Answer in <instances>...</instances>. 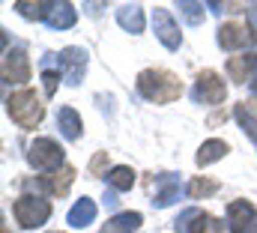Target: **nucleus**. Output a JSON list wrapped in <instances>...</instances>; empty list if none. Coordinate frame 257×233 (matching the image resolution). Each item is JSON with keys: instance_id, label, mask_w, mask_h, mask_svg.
<instances>
[{"instance_id": "nucleus-28", "label": "nucleus", "mask_w": 257, "mask_h": 233, "mask_svg": "<svg viewBox=\"0 0 257 233\" xmlns=\"http://www.w3.org/2000/svg\"><path fill=\"white\" fill-rule=\"evenodd\" d=\"M117 203H120V200H117V194H114V191H108V194H105V206H108V209H114Z\"/></svg>"}, {"instance_id": "nucleus-29", "label": "nucleus", "mask_w": 257, "mask_h": 233, "mask_svg": "<svg viewBox=\"0 0 257 233\" xmlns=\"http://www.w3.org/2000/svg\"><path fill=\"white\" fill-rule=\"evenodd\" d=\"M102 165H105V153H99V156L93 159V171L99 174V171H102Z\"/></svg>"}, {"instance_id": "nucleus-31", "label": "nucleus", "mask_w": 257, "mask_h": 233, "mask_svg": "<svg viewBox=\"0 0 257 233\" xmlns=\"http://www.w3.org/2000/svg\"><path fill=\"white\" fill-rule=\"evenodd\" d=\"M254 233H257V227H254Z\"/></svg>"}, {"instance_id": "nucleus-12", "label": "nucleus", "mask_w": 257, "mask_h": 233, "mask_svg": "<svg viewBox=\"0 0 257 233\" xmlns=\"http://www.w3.org/2000/svg\"><path fill=\"white\" fill-rule=\"evenodd\" d=\"M180 197V179H177V174H162L156 176V206L159 209H165V206H171L174 200Z\"/></svg>"}, {"instance_id": "nucleus-1", "label": "nucleus", "mask_w": 257, "mask_h": 233, "mask_svg": "<svg viewBox=\"0 0 257 233\" xmlns=\"http://www.w3.org/2000/svg\"><path fill=\"white\" fill-rule=\"evenodd\" d=\"M138 93L156 105H168L183 96V84L177 81V75H171L165 69H144L138 75Z\"/></svg>"}, {"instance_id": "nucleus-2", "label": "nucleus", "mask_w": 257, "mask_h": 233, "mask_svg": "<svg viewBox=\"0 0 257 233\" xmlns=\"http://www.w3.org/2000/svg\"><path fill=\"white\" fill-rule=\"evenodd\" d=\"M6 114L12 117V123H18L21 129H36L45 117V105L33 90H15L6 99Z\"/></svg>"}, {"instance_id": "nucleus-21", "label": "nucleus", "mask_w": 257, "mask_h": 233, "mask_svg": "<svg viewBox=\"0 0 257 233\" xmlns=\"http://www.w3.org/2000/svg\"><path fill=\"white\" fill-rule=\"evenodd\" d=\"M57 3H30V0H15V9L24 18H36V21H48Z\"/></svg>"}, {"instance_id": "nucleus-15", "label": "nucleus", "mask_w": 257, "mask_h": 233, "mask_svg": "<svg viewBox=\"0 0 257 233\" xmlns=\"http://www.w3.org/2000/svg\"><path fill=\"white\" fill-rule=\"evenodd\" d=\"M117 24L126 30V33H141L144 30V9L138 3H126L117 9Z\"/></svg>"}, {"instance_id": "nucleus-24", "label": "nucleus", "mask_w": 257, "mask_h": 233, "mask_svg": "<svg viewBox=\"0 0 257 233\" xmlns=\"http://www.w3.org/2000/svg\"><path fill=\"white\" fill-rule=\"evenodd\" d=\"M186 191H189V197H192V200H200V197L215 194V191H218V182H215V179H206V176H194Z\"/></svg>"}, {"instance_id": "nucleus-17", "label": "nucleus", "mask_w": 257, "mask_h": 233, "mask_svg": "<svg viewBox=\"0 0 257 233\" xmlns=\"http://www.w3.org/2000/svg\"><path fill=\"white\" fill-rule=\"evenodd\" d=\"M224 153H230V147L221 141V138H212V141H206L200 150H197V156H194V162L200 165V168H206V165H212V162H218V159H224Z\"/></svg>"}, {"instance_id": "nucleus-20", "label": "nucleus", "mask_w": 257, "mask_h": 233, "mask_svg": "<svg viewBox=\"0 0 257 233\" xmlns=\"http://www.w3.org/2000/svg\"><path fill=\"white\" fill-rule=\"evenodd\" d=\"M141 212H120V215H114L111 221H108V227L102 233H135L141 227Z\"/></svg>"}, {"instance_id": "nucleus-30", "label": "nucleus", "mask_w": 257, "mask_h": 233, "mask_svg": "<svg viewBox=\"0 0 257 233\" xmlns=\"http://www.w3.org/2000/svg\"><path fill=\"white\" fill-rule=\"evenodd\" d=\"M251 93H254V99H257V78H251Z\"/></svg>"}, {"instance_id": "nucleus-14", "label": "nucleus", "mask_w": 257, "mask_h": 233, "mask_svg": "<svg viewBox=\"0 0 257 233\" xmlns=\"http://www.w3.org/2000/svg\"><path fill=\"white\" fill-rule=\"evenodd\" d=\"M254 69H257V51L254 54H245V57H230L227 60V78H230L233 84H245Z\"/></svg>"}, {"instance_id": "nucleus-26", "label": "nucleus", "mask_w": 257, "mask_h": 233, "mask_svg": "<svg viewBox=\"0 0 257 233\" xmlns=\"http://www.w3.org/2000/svg\"><path fill=\"white\" fill-rule=\"evenodd\" d=\"M180 12H183V18L197 27V24H203V3H194V0H180Z\"/></svg>"}, {"instance_id": "nucleus-9", "label": "nucleus", "mask_w": 257, "mask_h": 233, "mask_svg": "<svg viewBox=\"0 0 257 233\" xmlns=\"http://www.w3.org/2000/svg\"><path fill=\"white\" fill-rule=\"evenodd\" d=\"M3 81L6 84H24L30 81V60L24 48H12L3 54Z\"/></svg>"}, {"instance_id": "nucleus-11", "label": "nucleus", "mask_w": 257, "mask_h": 233, "mask_svg": "<svg viewBox=\"0 0 257 233\" xmlns=\"http://www.w3.org/2000/svg\"><path fill=\"white\" fill-rule=\"evenodd\" d=\"M251 42V30L239 27V24H221L218 27V48L221 51H239Z\"/></svg>"}, {"instance_id": "nucleus-5", "label": "nucleus", "mask_w": 257, "mask_h": 233, "mask_svg": "<svg viewBox=\"0 0 257 233\" xmlns=\"http://www.w3.org/2000/svg\"><path fill=\"white\" fill-rule=\"evenodd\" d=\"M174 227L180 233H224V224L209 215V212H200V209H186L180 212V218L174 221Z\"/></svg>"}, {"instance_id": "nucleus-27", "label": "nucleus", "mask_w": 257, "mask_h": 233, "mask_svg": "<svg viewBox=\"0 0 257 233\" xmlns=\"http://www.w3.org/2000/svg\"><path fill=\"white\" fill-rule=\"evenodd\" d=\"M248 24H251V36H257V3L248 9Z\"/></svg>"}, {"instance_id": "nucleus-3", "label": "nucleus", "mask_w": 257, "mask_h": 233, "mask_svg": "<svg viewBox=\"0 0 257 233\" xmlns=\"http://www.w3.org/2000/svg\"><path fill=\"white\" fill-rule=\"evenodd\" d=\"M12 212H15V221L24 230H33V227H42L51 218V203L42 200V197H33V194H21L12 203Z\"/></svg>"}, {"instance_id": "nucleus-6", "label": "nucleus", "mask_w": 257, "mask_h": 233, "mask_svg": "<svg viewBox=\"0 0 257 233\" xmlns=\"http://www.w3.org/2000/svg\"><path fill=\"white\" fill-rule=\"evenodd\" d=\"M194 102H203V105H218V102H224V96H227V87H224V81L212 72V69H206V72H200L197 75V84H194Z\"/></svg>"}, {"instance_id": "nucleus-18", "label": "nucleus", "mask_w": 257, "mask_h": 233, "mask_svg": "<svg viewBox=\"0 0 257 233\" xmlns=\"http://www.w3.org/2000/svg\"><path fill=\"white\" fill-rule=\"evenodd\" d=\"M57 129L63 132L66 141H78L81 138V117H78V111L75 108H60V114H57Z\"/></svg>"}, {"instance_id": "nucleus-23", "label": "nucleus", "mask_w": 257, "mask_h": 233, "mask_svg": "<svg viewBox=\"0 0 257 233\" xmlns=\"http://www.w3.org/2000/svg\"><path fill=\"white\" fill-rule=\"evenodd\" d=\"M105 176H108V185H111L114 191H128V188L135 185V171H132V168H126V165L111 168Z\"/></svg>"}, {"instance_id": "nucleus-22", "label": "nucleus", "mask_w": 257, "mask_h": 233, "mask_svg": "<svg viewBox=\"0 0 257 233\" xmlns=\"http://www.w3.org/2000/svg\"><path fill=\"white\" fill-rule=\"evenodd\" d=\"M54 63H60V54H45V57H42V84H45V96H54V93H57L60 72L54 69Z\"/></svg>"}, {"instance_id": "nucleus-25", "label": "nucleus", "mask_w": 257, "mask_h": 233, "mask_svg": "<svg viewBox=\"0 0 257 233\" xmlns=\"http://www.w3.org/2000/svg\"><path fill=\"white\" fill-rule=\"evenodd\" d=\"M233 117L239 120V126L245 129V135H248V138H251V141L257 144V117L251 114V111H248L245 105H236V111H233Z\"/></svg>"}, {"instance_id": "nucleus-16", "label": "nucleus", "mask_w": 257, "mask_h": 233, "mask_svg": "<svg viewBox=\"0 0 257 233\" xmlns=\"http://www.w3.org/2000/svg\"><path fill=\"white\" fill-rule=\"evenodd\" d=\"M96 212H99L96 200H90V197H81V200H78V203L69 209V224H72V227H87V224H93Z\"/></svg>"}, {"instance_id": "nucleus-19", "label": "nucleus", "mask_w": 257, "mask_h": 233, "mask_svg": "<svg viewBox=\"0 0 257 233\" xmlns=\"http://www.w3.org/2000/svg\"><path fill=\"white\" fill-rule=\"evenodd\" d=\"M75 21H78V9H75L72 3H57L54 12H51V18H48V27H54V30H69Z\"/></svg>"}, {"instance_id": "nucleus-10", "label": "nucleus", "mask_w": 257, "mask_h": 233, "mask_svg": "<svg viewBox=\"0 0 257 233\" xmlns=\"http://www.w3.org/2000/svg\"><path fill=\"white\" fill-rule=\"evenodd\" d=\"M257 221V209L248 200H233L227 206V230L230 233H248Z\"/></svg>"}, {"instance_id": "nucleus-7", "label": "nucleus", "mask_w": 257, "mask_h": 233, "mask_svg": "<svg viewBox=\"0 0 257 233\" xmlns=\"http://www.w3.org/2000/svg\"><path fill=\"white\" fill-rule=\"evenodd\" d=\"M87 60H90V54L84 48H78V45H69V48L60 51V72H63V81L69 87L81 84V78L87 72Z\"/></svg>"}, {"instance_id": "nucleus-13", "label": "nucleus", "mask_w": 257, "mask_h": 233, "mask_svg": "<svg viewBox=\"0 0 257 233\" xmlns=\"http://www.w3.org/2000/svg\"><path fill=\"white\" fill-rule=\"evenodd\" d=\"M72 179H75V171L66 165V168H60L57 174L42 176V179H39V188H42V191H48V194H54V197H57V194L63 197L66 191H69V185H72Z\"/></svg>"}, {"instance_id": "nucleus-4", "label": "nucleus", "mask_w": 257, "mask_h": 233, "mask_svg": "<svg viewBox=\"0 0 257 233\" xmlns=\"http://www.w3.org/2000/svg\"><path fill=\"white\" fill-rule=\"evenodd\" d=\"M63 147L57 144V141H51V138H36L33 144H30V150H27V162H30V168H36V171H60L66 168L63 165Z\"/></svg>"}, {"instance_id": "nucleus-8", "label": "nucleus", "mask_w": 257, "mask_h": 233, "mask_svg": "<svg viewBox=\"0 0 257 233\" xmlns=\"http://www.w3.org/2000/svg\"><path fill=\"white\" fill-rule=\"evenodd\" d=\"M153 30H156L159 42H162L168 51H177V48L183 45V33H180L174 15H171L168 9H156V12H153Z\"/></svg>"}]
</instances>
